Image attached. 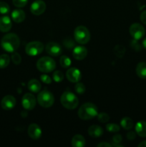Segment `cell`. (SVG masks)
Returning <instances> with one entry per match:
<instances>
[{"label":"cell","instance_id":"cell-2","mask_svg":"<svg viewBox=\"0 0 146 147\" xmlns=\"http://www.w3.org/2000/svg\"><path fill=\"white\" fill-rule=\"evenodd\" d=\"M97 106L92 103H86L80 108L78 111V116L82 120H90L97 116Z\"/></svg>","mask_w":146,"mask_h":147},{"label":"cell","instance_id":"cell-38","mask_svg":"<svg viewBox=\"0 0 146 147\" xmlns=\"http://www.w3.org/2000/svg\"><path fill=\"white\" fill-rule=\"evenodd\" d=\"M112 146H113V145L107 143V142H102V143L97 144V146L98 147H111Z\"/></svg>","mask_w":146,"mask_h":147},{"label":"cell","instance_id":"cell-24","mask_svg":"<svg viewBox=\"0 0 146 147\" xmlns=\"http://www.w3.org/2000/svg\"><path fill=\"white\" fill-rule=\"evenodd\" d=\"M10 57L8 55L3 54L0 55V68H5L9 65Z\"/></svg>","mask_w":146,"mask_h":147},{"label":"cell","instance_id":"cell-3","mask_svg":"<svg viewBox=\"0 0 146 147\" xmlns=\"http://www.w3.org/2000/svg\"><path fill=\"white\" fill-rule=\"evenodd\" d=\"M60 102L65 109L72 110L76 109L79 104V100L77 96L70 91H65L60 98Z\"/></svg>","mask_w":146,"mask_h":147},{"label":"cell","instance_id":"cell-36","mask_svg":"<svg viewBox=\"0 0 146 147\" xmlns=\"http://www.w3.org/2000/svg\"><path fill=\"white\" fill-rule=\"evenodd\" d=\"M140 20L143 24H146V10L143 11L140 14Z\"/></svg>","mask_w":146,"mask_h":147},{"label":"cell","instance_id":"cell-18","mask_svg":"<svg viewBox=\"0 0 146 147\" xmlns=\"http://www.w3.org/2000/svg\"><path fill=\"white\" fill-rule=\"evenodd\" d=\"M88 134L93 138H98L102 135L103 129L97 125H92L88 129Z\"/></svg>","mask_w":146,"mask_h":147},{"label":"cell","instance_id":"cell-27","mask_svg":"<svg viewBox=\"0 0 146 147\" xmlns=\"http://www.w3.org/2000/svg\"><path fill=\"white\" fill-rule=\"evenodd\" d=\"M114 53L117 57H123L125 53V48L123 45H117L115 47Z\"/></svg>","mask_w":146,"mask_h":147},{"label":"cell","instance_id":"cell-8","mask_svg":"<svg viewBox=\"0 0 146 147\" xmlns=\"http://www.w3.org/2000/svg\"><path fill=\"white\" fill-rule=\"evenodd\" d=\"M130 34L134 40H139L143 38L145 34V30L142 24L139 23H134L130 27Z\"/></svg>","mask_w":146,"mask_h":147},{"label":"cell","instance_id":"cell-6","mask_svg":"<svg viewBox=\"0 0 146 147\" xmlns=\"http://www.w3.org/2000/svg\"><path fill=\"white\" fill-rule=\"evenodd\" d=\"M39 104L43 108H50L54 102V98L52 93L47 90H44L39 93L37 96Z\"/></svg>","mask_w":146,"mask_h":147},{"label":"cell","instance_id":"cell-17","mask_svg":"<svg viewBox=\"0 0 146 147\" xmlns=\"http://www.w3.org/2000/svg\"><path fill=\"white\" fill-rule=\"evenodd\" d=\"M26 14L23 10L19 9H14L11 13V18H12L13 21H14L17 23L22 22L24 20H25Z\"/></svg>","mask_w":146,"mask_h":147},{"label":"cell","instance_id":"cell-28","mask_svg":"<svg viewBox=\"0 0 146 147\" xmlns=\"http://www.w3.org/2000/svg\"><path fill=\"white\" fill-rule=\"evenodd\" d=\"M106 129L110 132H117L120 131V128L119 125L116 124V123H109L106 126Z\"/></svg>","mask_w":146,"mask_h":147},{"label":"cell","instance_id":"cell-39","mask_svg":"<svg viewBox=\"0 0 146 147\" xmlns=\"http://www.w3.org/2000/svg\"><path fill=\"white\" fill-rule=\"evenodd\" d=\"M139 147H146V141H143L138 144Z\"/></svg>","mask_w":146,"mask_h":147},{"label":"cell","instance_id":"cell-19","mask_svg":"<svg viewBox=\"0 0 146 147\" xmlns=\"http://www.w3.org/2000/svg\"><path fill=\"white\" fill-rule=\"evenodd\" d=\"M136 133L140 137H146V122L140 121L135 125Z\"/></svg>","mask_w":146,"mask_h":147},{"label":"cell","instance_id":"cell-13","mask_svg":"<svg viewBox=\"0 0 146 147\" xmlns=\"http://www.w3.org/2000/svg\"><path fill=\"white\" fill-rule=\"evenodd\" d=\"M16 99L14 96L11 95H7L4 96L1 101V106L4 110H11L15 106Z\"/></svg>","mask_w":146,"mask_h":147},{"label":"cell","instance_id":"cell-32","mask_svg":"<svg viewBox=\"0 0 146 147\" xmlns=\"http://www.w3.org/2000/svg\"><path fill=\"white\" fill-rule=\"evenodd\" d=\"M11 60L15 65H19L21 62V57L18 53H14L11 57Z\"/></svg>","mask_w":146,"mask_h":147},{"label":"cell","instance_id":"cell-31","mask_svg":"<svg viewBox=\"0 0 146 147\" xmlns=\"http://www.w3.org/2000/svg\"><path fill=\"white\" fill-rule=\"evenodd\" d=\"M74 90L79 94H82V93H84L85 92V86H84L83 83L77 82V84L74 86Z\"/></svg>","mask_w":146,"mask_h":147},{"label":"cell","instance_id":"cell-21","mask_svg":"<svg viewBox=\"0 0 146 147\" xmlns=\"http://www.w3.org/2000/svg\"><path fill=\"white\" fill-rule=\"evenodd\" d=\"M27 86H28L29 90L31 92H33V93H38L42 87L40 83L37 79H31V80H30L29 81L28 84H27Z\"/></svg>","mask_w":146,"mask_h":147},{"label":"cell","instance_id":"cell-11","mask_svg":"<svg viewBox=\"0 0 146 147\" xmlns=\"http://www.w3.org/2000/svg\"><path fill=\"white\" fill-rule=\"evenodd\" d=\"M46 51L50 55L53 56V57H57V56L60 55L62 54V47L58 43L51 42L47 43L45 47Z\"/></svg>","mask_w":146,"mask_h":147},{"label":"cell","instance_id":"cell-37","mask_svg":"<svg viewBox=\"0 0 146 147\" xmlns=\"http://www.w3.org/2000/svg\"><path fill=\"white\" fill-rule=\"evenodd\" d=\"M135 136H136L135 134V132L133 131L129 132V133L127 134V139H130V140H133V139H134L135 138Z\"/></svg>","mask_w":146,"mask_h":147},{"label":"cell","instance_id":"cell-34","mask_svg":"<svg viewBox=\"0 0 146 147\" xmlns=\"http://www.w3.org/2000/svg\"><path fill=\"white\" fill-rule=\"evenodd\" d=\"M13 4L17 7H24L28 2V0H12Z\"/></svg>","mask_w":146,"mask_h":147},{"label":"cell","instance_id":"cell-29","mask_svg":"<svg viewBox=\"0 0 146 147\" xmlns=\"http://www.w3.org/2000/svg\"><path fill=\"white\" fill-rule=\"evenodd\" d=\"M97 119L101 123H107L109 120H110V116L108 114L106 113H100V114H97Z\"/></svg>","mask_w":146,"mask_h":147},{"label":"cell","instance_id":"cell-25","mask_svg":"<svg viewBox=\"0 0 146 147\" xmlns=\"http://www.w3.org/2000/svg\"><path fill=\"white\" fill-rule=\"evenodd\" d=\"M60 65H61L62 67H64V68L68 67H70V65H71V60H70V59L68 57H67V56H62V57H60Z\"/></svg>","mask_w":146,"mask_h":147},{"label":"cell","instance_id":"cell-7","mask_svg":"<svg viewBox=\"0 0 146 147\" xmlns=\"http://www.w3.org/2000/svg\"><path fill=\"white\" fill-rule=\"evenodd\" d=\"M44 46L41 42L33 41L30 42L26 45L25 51L28 55L37 56L43 52Z\"/></svg>","mask_w":146,"mask_h":147},{"label":"cell","instance_id":"cell-4","mask_svg":"<svg viewBox=\"0 0 146 147\" xmlns=\"http://www.w3.org/2000/svg\"><path fill=\"white\" fill-rule=\"evenodd\" d=\"M37 67L42 73H50L55 69L56 63L50 57H42L37 61Z\"/></svg>","mask_w":146,"mask_h":147},{"label":"cell","instance_id":"cell-16","mask_svg":"<svg viewBox=\"0 0 146 147\" xmlns=\"http://www.w3.org/2000/svg\"><path fill=\"white\" fill-rule=\"evenodd\" d=\"M11 21L8 16H2L0 17V31L7 32L11 28Z\"/></svg>","mask_w":146,"mask_h":147},{"label":"cell","instance_id":"cell-35","mask_svg":"<svg viewBox=\"0 0 146 147\" xmlns=\"http://www.w3.org/2000/svg\"><path fill=\"white\" fill-rule=\"evenodd\" d=\"M40 78H41L42 81L44 83L50 84V83H52V79L50 78V76H47V75H42L41 77H40Z\"/></svg>","mask_w":146,"mask_h":147},{"label":"cell","instance_id":"cell-5","mask_svg":"<svg viewBox=\"0 0 146 147\" xmlns=\"http://www.w3.org/2000/svg\"><path fill=\"white\" fill-rule=\"evenodd\" d=\"M74 37L80 44H87L90 40V33L84 26H78L74 30Z\"/></svg>","mask_w":146,"mask_h":147},{"label":"cell","instance_id":"cell-1","mask_svg":"<svg viewBox=\"0 0 146 147\" xmlns=\"http://www.w3.org/2000/svg\"><path fill=\"white\" fill-rule=\"evenodd\" d=\"M20 45V40L14 33L5 34L1 40V46L5 51L14 53Z\"/></svg>","mask_w":146,"mask_h":147},{"label":"cell","instance_id":"cell-15","mask_svg":"<svg viewBox=\"0 0 146 147\" xmlns=\"http://www.w3.org/2000/svg\"><path fill=\"white\" fill-rule=\"evenodd\" d=\"M73 57L77 60H82L86 57L87 55V50L86 47L83 46H77L73 50Z\"/></svg>","mask_w":146,"mask_h":147},{"label":"cell","instance_id":"cell-23","mask_svg":"<svg viewBox=\"0 0 146 147\" xmlns=\"http://www.w3.org/2000/svg\"><path fill=\"white\" fill-rule=\"evenodd\" d=\"M120 124H121L122 127L125 130H130L133 128L134 123H133V121L130 118L125 117L121 120Z\"/></svg>","mask_w":146,"mask_h":147},{"label":"cell","instance_id":"cell-30","mask_svg":"<svg viewBox=\"0 0 146 147\" xmlns=\"http://www.w3.org/2000/svg\"><path fill=\"white\" fill-rule=\"evenodd\" d=\"M64 78V75L60 70H57V71L54 72L53 73V79L55 82H57V83H60Z\"/></svg>","mask_w":146,"mask_h":147},{"label":"cell","instance_id":"cell-14","mask_svg":"<svg viewBox=\"0 0 146 147\" xmlns=\"http://www.w3.org/2000/svg\"><path fill=\"white\" fill-rule=\"evenodd\" d=\"M27 132H28V134L29 136V137L31 138L32 139H34V140L39 139L42 136L41 129L36 123H31V124H30L28 127Z\"/></svg>","mask_w":146,"mask_h":147},{"label":"cell","instance_id":"cell-12","mask_svg":"<svg viewBox=\"0 0 146 147\" xmlns=\"http://www.w3.org/2000/svg\"><path fill=\"white\" fill-rule=\"evenodd\" d=\"M66 76L69 81L72 83H77L81 80L82 75L80 70L75 67H71L67 70Z\"/></svg>","mask_w":146,"mask_h":147},{"label":"cell","instance_id":"cell-9","mask_svg":"<svg viewBox=\"0 0 146 147\" xmlns=\"http://www.w3.org/2000/svg\"><path fill=\"white\" fill-rule=\"evenodd\" d=\"M36 103H37V100H36L35 97L31 93H26L22 97L21 104L23 107L27 110L30 111L34 109L36 106Z\"/></svg>","mask_w":146,"mask_h":147},{"label":"cell","instance_id":"cell-20","mask_svg":"<svg viewBox=\"0 0 146 147\" xmlns=\"http://www.w3.org/2000/svg\"><path fill=\"white\" fill-rule=\"evenodd\" d=\"M71 143L73 147H83L85 146V139L82 135L77 134L73 136Z\"/></svg>","mask_w":146,"mask_h":147},{"label":"cell","instance_id":"cell-22","mask_svg":"<svg viewBox=\"0 0 146 147\" xmlns=\"http://www.w3.org/2000/svg\"><path fill=\"white\" fill-rule=\"evenodd\" d=\"M136 73L140 78H146V63L141 62L137 64L136 67Z\"/></svg>","mask_w":146,"mask_h":147},{"label":"cell","instance_id":"cell-26","mask_svg":"<svg viewBox=\"0 0 146 147\" xmlns=\"http://www.w3.org/2000/svg\"><path fill=\"white\" fill-rule=\"evenodd\" d=\"M10 11V7L4 1H0V14H6L7 13L9 12Z\"/></svg>","mask_w":146,"mask_h":147},{"label":"cell","instance_id":"cell-33","mask_svg":"<svg viewBox=\"0 0 146 147\" xmlns=\"http://www.w3.org/2000/svg\"><path fill=\"white\" fill-rule=\"evenodd\" d=\"M123 140V138H122L121 135H115L113 138V142H114V144H113V146H123L122 145H120L119 144L122 142Z\"/></svg>","mask_w":146,"mask_h":147},{"label":"cell","instance_id":"cell-40","mask_svg":"<svg viewBox=\"0 0 146 147\" xmlns=\"http://www.w3.org/2000/svg\"><path fill=\"white\" fill-rule=\"evenodd\" d=\"M143 46L145 47V48L146 49V37L144 39V40H143Z\"/></svg>","mask_w":146,"mask_h":147},{"label":"cell","instance_id":"cell-10","mask_svg":"<svg viewBox=\"0 0 146 147\" xmlns=\"http://www.w3.org/2000/svg\"><path fill=\"white\" fill-rule=\"evenodd\" d=\"M46 4L42 0H36L30 7L31 12L34 15H40L45 11Z\"/></svg>","mask_w":146,"mask_h":147}]
</instances>
